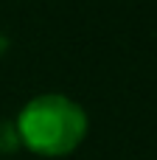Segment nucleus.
<instances>
[{
    "instance_id": "nucleus-2",
    "label": "nucleus",
    "mask_w": 157,
    "mask_h": 160,
    "mask_svg": "<svg viewBox=\"0 0 157 160\" xmlns=\"http://www.w3.org/2000/svg\"><path fill=\"white\" fill-rule=\"evenodd\" d=\"M20 143V132H17V124H8V121H0V152H14Z\"/></svg>"
},
{
    "instance_id": "nucleus-1",
    "label": "nucleus",
    "mask_w": 157,
    "mask_h": 160,
    "mask_svg": "<svg viewBox=\"0 0 157 160\" xmlns=\"http://www.w3.org/2000/svg\"><path fill=\"white\" fill-rule=\"evenodd\" d=\"M17 132L31 152L59 158L81 143L87 132V115L73 98L48 93L31 98L22 107L17 118Z\"/></svg>"
}]
</instances>
